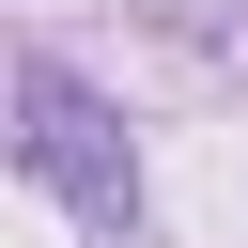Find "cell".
<instances>
[{
    "mask_svg": "<svg viewBox=\"0 0 248 248\" xmlns=\"http://www.w3.org/2000/svg\"><path fill=\"white\" fill-rule=\"evenodd\" d=\"M16 140H31V170H46L93 232H124V217H140V170H124V124L93 108V78L31 62V78H16Z\"/></svg>",
    "mask_w": 248,
    "mask_h": 248,
    "instance_id": "obj_1",
    "label": "cell"
}]
</instances>
